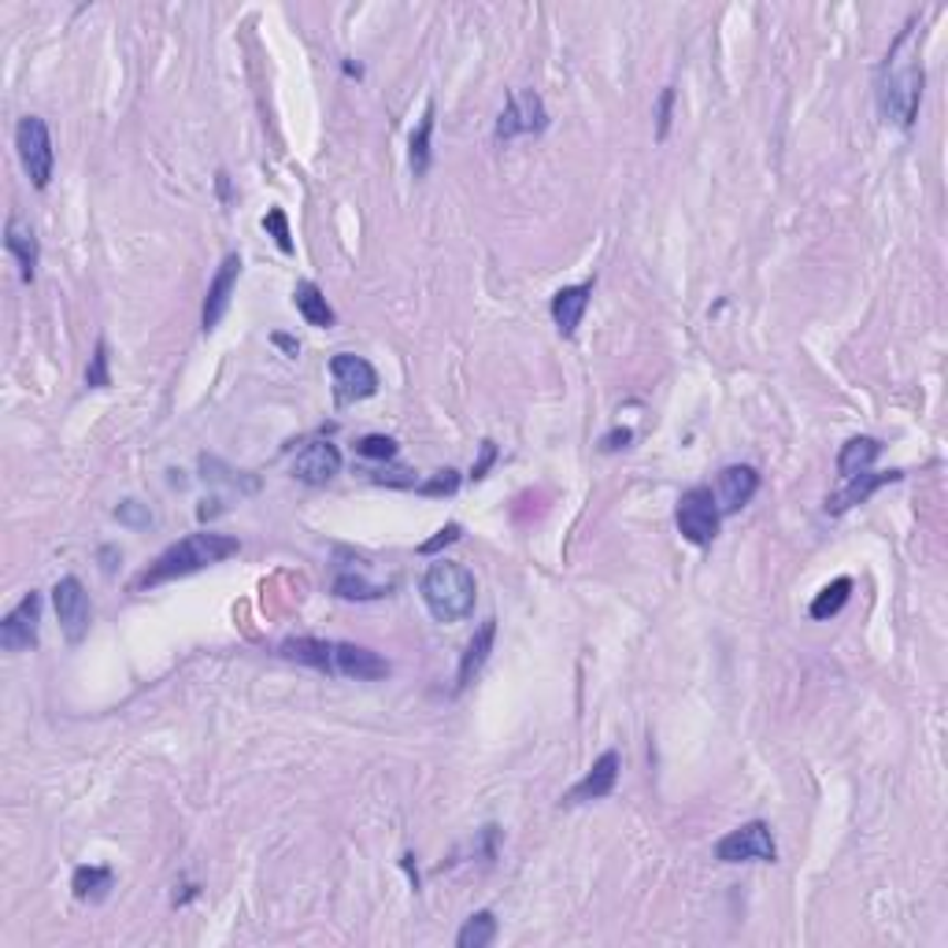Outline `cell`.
<instances>
[{
    "instance_id": "35",
    "label": "cell",
    "mask_w": 948,
    "mask_h": 948,
    "mask_svg": "<svg viewBox=\"0 0 948 948\" xmlns=\"http://www.w3.org/2000/svg\"><path fill=\"white\" fill-rule=\"evenodd\" d=\"M493 460H497V445H493V441H482V456H478V463L471 467V478H474V482L486 478V471L493 467Z\"/></svg>"
},
{
    "instance_id": "24",
    "label": "cell",
    "mask_w": 948,
    "mask_h": 948,
    "mask_svg": "<svg viewBox=\"0 0 948 948\" xmlns=\"http://www.w3.org/2000/svg\"><path fill=\"white\" fill-rule=\"evenodd\" d=\"M493 937H497V915H493V912H474L471 919L460 926L456 948H486V945H493Z\"/></svg>"
},
{
    "instance_id": "2",
    "label": "cell",
    "mask_w": 948,
    "mask_h": 948,
    "mask_svg": "<svg viewBox=\"0 0 948 948\" xmlns=\"http://www.w3.org/2000/svg\"><path fill=\"white\" fill-rule=\"evenodd\" d=\"M241 552V541L230 534H215V530H204V534H189L182 541H175L171 549H164L156 560L145 567V571L134 578V593H145V589H156L164 582H175V578H186V575H197L212 563H223L230 556Z\"/></svg>"
},
{
    "instance_id": "31",
    "label": "cell",
    "mask_w": 948,
    "mask_h": 948,
    "mask_svg": "<svg viewBox=\"0 0 948 948\" xmlns=\"http://www.w3.org/2000/svg\"><path fill=\"white\" fill-rule=\"evenodd\" d=\"M86 386H93V389L112 386V375H108V341H97V352H93V364H89V371H86Z\"/></svg>"
},
{
    "instance_id": "27",
    "label": "cell",
    "mask_w": 948,
    "mask_h": 948,
    "mask_svg": "<svg viewBox=\"0 0 948 948\" xmlns=\"http://www.w3.org/2000/svg\"><path fill=\"white\" fill-rule=\"evenodd\" d=\"M334 593L341 600H378V597H386V586H371V582H364V578L341 575L334 582Z\"/></svg>"
},
{
    "instance_id": "28",
    "label": "cell",
    "mask_w": 948,
    "mask_h": 948,
    "mask_svg": "<svg viewBox=\"0 0 948 948\" xmlns=\"http://www.w3.org/2000/svg\"><path fill=\"white\" fill-rule=\"evenodd\" d=\"M115 519L123 526H130V530H149L152 512H149V504H141V501H123L119 508H115Z\"/></svg>"
},
{
    "instance_id": "1",
    "label": "cell",
    "mask_w": 948,
    "mask_h": 948,
    "mask_svg": "<svg viewBox=\"0 0 948 948\" xmlns=\"http://www.w3.org/2000/svg\"><path fill=\"white\" fill-rule=\"evenodd\" d=\"M919 101H923V67H919V52H915V19L900 30V38L893 41V49L886 52V63H882L878 75V112L882 119L908 130L919 115Z\"/></svg>"
},
{
    "instance_id": "13",
    "label": "cell",
    "mask_w": 948,
    "mask_h": 948,
    "mask_svg": "<svg viewBox=\"0 0 948 948\" xmlns=\"http://www.w3.org/2000/svg\"><path fill=\"white\" fill-rule=\"evenodd\" d=\"M389 660L378 656L375 649L352 645V641H334V674L341 678H356V682H378L389 678Z\"/></svg>"
},
{
    "instance_id": "15",
    "label": "cell",
    "mask_w": 948,
    "mask_h": 948,
    "mask_svg": "<svg viewBox=\"0 0 948 948\" xmlns=\"http://www.w3.org/2000/svg\"><path fill=\"white\" fill-rule=\"evenodd\" d=\"M760 489V471L749 467V463H730V467L719 471V512L723 515H734L741 512L745 504L756 497Z\"/></svg>"
},
{
    "instance_id": "25",
    "label": "cell",
    "mask_w": 948,
    "mask_h": 948,
    "mask_svg": "<svg viewBox=\"0 0 948 948\" xmlns=\"http://www.w3.org/2000/svg\"><path fill=\"white\" fill-rule=\"evenodd\" d=\"M849 593H852V578H834V582H830L823 593L811 600V619H819V623H823V619L838 615L841 608L849 604Z\"/></svg>"
},
{
    "instance_id": "34",
    "label": "cell",
    "mask_w": 948,
    "mask_h": 948,
    "mask_svg": "<svg viewBox=\"0 0 948 948\" xmlns=\"http://www.w3.org/2000/svg\"><path fill=\"white\" fill-rule=\"evenodd\" d=\"M671 108H674V86H667L660 93V108H656V138L663 141L671 130Z\"/></svg>"
},
{
    "instance_id": "9",
    "label": "cell",
    "mask_w": 948,
    "mask_h": 948,
    "mask_svg": "<svg viewBox=\"0 0 948 948\" xmlns=\"http://www.w3.org/2000/svg\"><path fill=\"white\" fill-rule=\"evenodd\" d=\"M545 126H549L545 101L537 97L534 89H519L508 97V104H504V112L497 119V141L519 138V134H541Z\"/></svg>"
},
{
    "instance_id": "33",
    "label": "cell",
    "mask_w": 948,
    "mask_h": 948,
    "mask_svg": "<svg viewBox=\"0 0 948 948\" xmlns=\"http://www.w3.org/2000/svg\"><path fill=\"white\" fill-rule=\"evenodd\" d=\"M419 489H423L426 497H441V493H456V489H460V478H456V471H438L434 478L423 482Z\"/></svg>"
},
{
    "instance_id": "21",
    "label": "cell",
    "mask_w": 948,
    "mask_h": 948,
    "mask_svg": "<svg viewBox=\"0 0 948 948\" xmlns=\"http://www.w3.org/2000/svg\"><path fill=\"white\" fill-rule=\"evenodd\" d=\"M878 456H882L878 438H849L838 452V474L841 478H856V474L871 471Z\"/></svg>"
},
{
    "instance_id": "19",
    "label": "cell",
    "mask_w": 948,
    "mask_h": 948,
    "mask_svg": "<svg viewBox=\"0 0 948 948\" xmlns=\"http://www.w3.org/2000/svg\"><path fill=\"white\" fill-rule=\"evenodd\" d=\"M589 297H593V282H582V286H567L552 297V323L556 330H560L563 337H575L578 323H582V315L589 308Z\"/></svg>"
},
{
    "instance_id": "6",
    "label": "cell",
    "mask_w": 948,
    "mask_h": 948,
    "mask_svg": "<svg viewBox=\"0 0 948 948\" xmlns=\"http://www.w3.org/2000/svg\"><path fill=\"white\" fill-rule=\"evenodd\" d=\"M715 860L719 863H775L778 845L771 838V826H767L763 819H752V823L730 830V834L719 838V845H715Z\"/></svg>"
},
{
    "instance_id": "23",
    "label": "cell",
    "mask_w": 948,
    "mask_h": 948,
    "mask_svg": "<svg viewBox=\"0 0 948 948\" xmlns=\"http://www.w3.org/2000/svg\"><path fill=\"white\" fill-rule=\"evenodd\" d=\"M115 886V874L108 867H78L75 878H71V889H75L78 900H104Z\"/></svg>"
},
{
    "instance_id": "12",
    "label": "cell",
    "mask_w": 948,
    "mask_h": 948,
    "mask_svg": "<svg viewBox=\"0 0 948 948\" xmlns=\"http://www.w3.org/2000/svg\"><path fill=\"white\" fill-rule=\"evenodd\" d=\"M337 474H341V452H337L334 441H312L293 460V478L304 482V486H326Z\"/></svg>"
},
{
    "instance_id": "14",
    "label": "cell",
    "mask_w": 948,
    "mask_h": 948,
    "mask_svg": "<svg viewBox=\"0 0 948 948\" xmlns=\"http://www.w3.org/2000/svg\"><path fill=\"white\" fill-rule=\"evenodd\" d=\"M900 478H904V471H863L856 478H845L849 486L826 497V515H845L849 508H856V504H867L882 486H893V482H900Z\"/></svg>"
},
{
    "instance_id": "29",
    "label": "cell",
    "mask_w": 948,
    "mask_h": 948,
    "mask_svg": "<svg viewBox=\"0 0 948 948\" xmlns=\"http://www.w3.org/2000/svg\"><path fill=\"white\" fill-rule=\"evenodd\" d=\"M356 452H360L364 460H393L397 456V441L386 438V434H367V438H360Z\"/></svg>"
},
{
    "instance_id": "16",
    "label": "cell",
    "mask_w": 948,
    "mask_h": 948,
    "mask_svg": "<svg viewBox=\"0 0 948 948\" xmlns=\"http://www.w3.org/2000/svg\"><path fill=\"white\" fill-rule=\"evenodd\" d=\"M619 767H623V760H619L615 749H608L600 760L589 767V775L578 782L571 793H567V800L571 804H586V800H604L615 793V782H619Z\"/></svg>"
},
{
    "instance_id": "11",
    "label": "cell",
    "mask_w": 948,
    "mask_h": 948,
    "mask_svg": "<svg viewBox=\"0 0 948 948\" xmlns=\"http://www.w3.org/2000/svg\"><path fill=\"white\" fill-rule=\"evenodd\" d=\"M238 278H241V256L238 252H230V256L219 263L215 278L208 282L204 312H200V326H204V330H215V326L223 323V315L230 312V301H234Z\"/></svg>"
},
{
    "instance_id": "30",
    "label": "cell",
    "mask_w": 948,
    "mask_h": 948,
    "mask_svg": "<svg viewBox=\"0 0 948 948\" xmlns=\"http://www.w3.org/2000/svg\"><path fill=\"white\" fill-rule=\"evenodd\" d=\"M263 230H271V238H275V245L282 252H293V234H289V219L282 208H271L267 215H263Z\"/></svg>"
},
{
    "instance_id": "10",
    "label": "cell",
    "mask_w": 948,
    "mask_h": 948,
    "mask_svg": "<svg viewBox=\"0 0 948 948\" xmlns=\"http://www.w3.org/2000/svg\"><path fill=\"white\" fill-rule=\"evenodd\" d=\"M38 623H41V597L30 589L12 612L4 615V623H0V645H4V652L34 649L38 645Z\"/></svg>"
},
{
    "instance_id": "22",
    "label": "cell",
    "mask_w": 948,
    "mask_h": 948,
    "mask_svg": "<svg viewBox=\"0 0 948 948\" xmlns=\"http://www.w3.org/2000/svg\"><path fill=\"white\" fill-rule=\"evenodd\" d=\"M293 304H297V312L304 315V323H308V326H319V330H326V326L337 323L334 308L326 304L323 289L315 286V282H297V289H293Z\"/></svg>"
},
{
    "instance_id": "20",
    "label": "cell",
    "mask_w": 948,
    "mask_h": 948,
    "mask_svg": "<svg viewBox=\"0 0 948 948\" xmlns=\"http://www.w3.org/2000/svg\"><path fill=\"white\" fill-rule=\"evenodd\" d=\"M278 652L286 660H297L304 667H315L323 674H334V641L323 638H286L278 645Z\"/></svg>"
},
{
    "instance_id": "3",
    "label": "cell",
    "mask_w": 948,
    "mask_h": 948,
    "mask_svg": "<svg viewBox=\"0 0 948 948\" xmlns=\"http://www.w3.org/2000/svg\"><path fill=\"white\" fill-rule=\"evenodd\" d=\"M419 589H423V600L438 623H460V619H467L474 612V600H478L474 575L463 563L452 560L430 563Z\"/></svg>"
},
{
    "instance_id": "17",
    "label": "cell",
    "mask_w": 948,
    "mask_h": 948,
    "mask_svg": "<svg viewBox=\"0 0 948 948\" xmlns=\"http://www.w3.org/2000/svg\"><path fill=\"white\" fill-rule=\"evenodd\" d=\"M4 249L19 260V275H23V282H34L38 260H41V245H38L34 227H30L23 215H12V219H8V227H4Z\"/></svg>"
},
{
    "instance_id": "37",
    "label": "cell",
    "mask_w": 948,
    "mask_h": 948,
    "mask_svg": "<svg viewBox=\"0 0 948 948\" xmlns=\"http://www.w3.org/2000/svg\"><path fill=\"white\" fill-rule=\"evenodd\" d=\"M275 345H278V349H286L289 356H297V352H301V345L293 341V337H286V334H275Z\"/></svg>"
},
{
    "instance_id": "5",
    "label": "cell",
    "mask_w": 948,
    "mask_h": 948,
    "mask_svg": "<svg viewBox=\"0 0 948 948\" xmlns=\"http://www.w3.org/2000/svg\"><path fill=\"white\" fill-rule=\"evenodd\" d=\"M15 149H19V164H23V171L30 182H34V189H45L52 182V167H56V149H52V134L41 115L19 119Z\"/></svg>"
},
{
    "instance_id": "32",
    "label": "cell",
    "mask_w": 948,
    "mask_h": 948,
    "mask_svg": "<svg viewBox=\"0 0 948 948\" xmlns=\"http://www.w3.org/2000/svg\"><path fill=\"white\" fill-rule=\"evenodd\" d=\"M460 534H463V530H460V523H449V526H441V530H438L434 537H430V541H423V545H419V552H423V556H434V552H441V549H445V545L460 541Z\"/></svg>"
},
{
    "instance_id": "36",
    "label": "cell",
    "mask_w": 948,
    "mask_h": 948,
    "mask_svg": "<svg viewBox=\"0 0 948 948\" xmlns=\"http://www.w3.org/2000/svg\"><path fill=\"white\" fill-rule=\"evenodd\" d=\"M630 438H634V434H630V430H615V434H608V438H604V449H626V445H630Z\"/></svg>"
},
{
    "instance_id": "18",
    "label": "cell",
    "mask_w": 948,
    "mask_h": 948,
    "mask_svg": "<svg viewBox=\"0 0 948 948\" xmlns=\"http://www.w3.org/2000/svg\"><path fill=\"white\" fill-rule=\"evenodd\" d=\"M493 641H497V619H486L478 630H474V638L467 641V649H463L460 656V674H456V689H467L474 678L482 674V667H486L489 652H493Z\"/></svg>"
},
{
    "instance_id": "8",
    "label": "cell",
    "mask_w": 948,
    "mask_h": 948,
    "mask_svg": "<svg viewBox=\"0 0 948 948\" xmlns=\"http://www.w3.org/2000/svg\"><path fill=\"white\" fill-rule=\"evenodd\" d=\"M330 378L337 404H356L378 393V371L356 352H337L330 360Z\"/></svg>"
},
{
    "instance_id": "4",
    "label": "cell",
    "mask_w": 948,
    "mask_h": 948,
    "mask_svg": "<svg viewBox=\"0 0 948 948\" xmlns=\"http://www.w3.org/2000/svg\"><path fill=\"white\" fill-rule=\"evenodd\" d=\"M674 523H678V534L686 537L689 545H712L719 537V501L708 486H693L678 497V508H674Z\"/></svg>"
},
{
    "instance_id": "26",
    "label": "cell",
    "mask_w": 948,
    "mask_h": 948,
    "mask_svg": "<svg viewBox=\"0 0 948 948\" xmlns=\"http://www.w3.org/2000/svg\"><path fill=\"white\" fill-rule=\"evenodd\" d=\"M430 134H434V104H426L423 119H419L415 134H412V171H415V178H423L430 171Z\"/></svg>"
},
{
    "instance_id": "7",
    "label": "cell",
    "mask_w": 948,
    "mask_h": 948,
    "mask_svg": "<svg viewBox=\"0 0 948 948\" xmlns=\"http://www.w3.org/2000/svg\"><path fill=\"white\" fill-rule=\"evenodd\" d=\"M52 604H56V619H60V630L71 645H82L89 634V623H93V604H89V593L86 586L78 582L75 575L60 578L52 586Z\"/></svg>"
}]
</instances>
